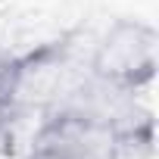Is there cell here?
<instances>
[{"mask_svg": "<svg viewBox=\"0 0 159 159\" xmlns=\"http://www.w3.org/2000/svg\"><path fill=\"white\" fill-rule=\"evenodd\" d=\"M88 72H91L88 31L75 25L56 38L19 50L0 75V97L7 100L19 125H25L28 119L38 122L56 112L78 91Z\"/></svg>", "mask_w": 159, "mask_h": 159, "instance_id": "obj_1", "label": "cell"}, {"mask_svg": "<svg viewBox=\"0 0 159 159\" xmlns=\"http://www.w3.org/2000/svg\"><path fill=\"white\" fill-rule=\"evenodd\" d=\"M19 159H150L156 128L122 134L91 116L59 109L34 122Z\"/></svg>", "mask_w": 159, "mask_h": 159, "instance_id": "obj_2", "label": "cell"}, {"mask_svg": "<svg viewBox=\"0 0 159 159\" xmlns=\"http://www.w3.org/2000/svg\"><path fill=\"white\" fill-rule=\"evenodd\" d=\"M159 66V34L150 22L119 19L91 44V72L116 84L143 91Z\"/></svg>", "mask_w": 159, "mask_h": 159, "instance_id": "obj_3", "label": "cell"}, {"mask_svg": "<svg viewBox=\"0 0 159 159\" xmlns=\"http://www.w3.org/2000/svg\"><path fill=\"white\" fill-rule=\"evenodd\" d=\"M19 134H22L19 119L13 116V109L7 106V100L0 97V159L19 156Z\"/></svg>", "mask_w": 159, "mask_h": 159, "instance_id": "obj_4", "label": "cell"}, {"mask_svg": "<svg viewBox=\"0 0 159 159\" xmlns=\"http://www.w3.org/2000/svg\"><path fill=\"white\" fill-rule=\"evenodd\" d=\"M19 50H7V47H0V75H3V69H7V62L16 56Z\"/></svg>", "mask_w": 159, "mask_h": 159, "instance_id": "obj_5", "label": "cell"}]
</instances>
